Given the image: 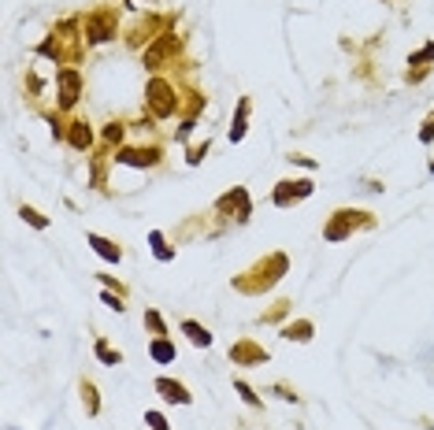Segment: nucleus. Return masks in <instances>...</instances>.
Returning <instances> with one entry per match:
<instances>
[{"mask_svg":"<svg viewBox=\"0 0 434 430\" xmlns=\"http://www.w3.org/2000/svg\"><path fill=\"white\" fill-rule=\"evenodd\" d=\"M149 104H152L156 115H171V112H175V97H171V86L164 82V78H152V86H149Z\"/></svg>","mask_w":434,"mask_h":430,"instance_id":"f257e3e1","label":"nucleus"},{"mask_svg":"<svg viewBox=\"0 0 434 430\" xmlns=\"http://www.w3.org/2000/svg\"><path fill=\"white\" fill-rule=\"evenodd\" d=\"M78 86H82V78H78L74 67L60 71V108H71V104L78 100Z\"/></svg>","mask_w":434,"mask_h":430,"instance_id":"f03ea898","label":"nucleus"},{"mask_svg":"<svg viewBox=\"0 0 434 430\" xmlns=\"http://www.w3.org/2000/svg\"><path fill=\"white\" fill-rule=\"evenodd\" d=\"M312 193V182L308 178H301V182H279V193H275V204H289L294 197H308Z\"/></svg>","mask_w":434,"mask_h":430,"instance_id":"7ed1b4c3","label":"nucleus"},{"mask_svg":"<svg viewBox=\"0 0 434 430\" xmlns=\"http://www.w3.org/2000/svg\"><path fill=\"white\" fill-rule=\"evenodd\" d=\"M115 160L130 163V167H152L156 160H160V152H156V149H126V152L115 156Z\"/></svg>","mask_w":434,"mask_h":430,"instance_id":"20e7f679","label":"nucleus"},{"mask_svg":"<svg viewBox=\"0 0 434 430\" xmlns=\"http://www.w3.org/2000/svg\"><path fill=\"white\" fill-rule=\"evenodd\" d=\"M156 389H160V397L164 401H171V405H190V394H186V386H182V382H171V379H160V382H156Z\"/></svg>","mask_w":434,"mask_h":430,"instance_id":"39448f33","label":"nucleus"},{"mask_svg":"<svg viewBox=\"0 0 434 430\" xmlns=\"http://www.w3.org/2000/svg\"><path fill=\"white\" fill-rule=\"evenodd\" d=\"M230 360L234 363H264L268 353H264V349H256V345H249V342H242V345L230 349Z\"/></svg>","mask_w":434,"mask_h":430,"instance_id":"423d86ee","label":"nucleus"},{"mask_svg":"<svg viewBox=\"0 0 434 430\" xmlns=\"http://www.w3.org/2000/svg\"><path fill=\"white\" fill-rule=\"evenodd\" d=\"M219 212H238V219H245V215H249V197H245V189L227 193V197L219 201Z\"/></svg>","mask_w":434,"mask_h":430,"instance_id":"0eeeda50","label":"nucleus"},{"mask_svg":"<svg viewBox=\"0 0 434 430\" xmlns=\"http://www.w3.org/2000/svg\"><path fill=\"white\" fill-rule=\"evenodd\" d=\"M115 34V22L108 19V15H93V19H89V41H108V37Z\"/></svg>","mask_w":434,"mask_h":430,"instance_id":"6e6552de","label":"nucleus"},{"mask_svg":"<svg viewBox=\"0 0 434 430\" xmlns=\"http://www.w3.org/2000/svg\"><path fill=\"white\" fill-rule=\"evenodd\" d=\"M353 215H357V212H338V219L327 227V241H341V238H346V234L353 230Z\"/></svg>","mask_w":434,"mask_h":430,"instance_id":"1a4fd4ad","label":"nucleus"},{"mask_svg":"<svg viewBox=\"0 0 434 430\" xmlns=\"http://www.w3.org/2000/svg\"><path fill=\"white\" fill-rule=\"evenodd\" d=\"M89 245H93V253H100L104 260H112V264H119V260H123L119 245H112L108 238H100V234H89Z\"/></svg>","mask_w":434,"mask_h":430,"instance_id":"9d476101","label":"nucleus"},{"mask_svg":"<svg viewBox=\"0 0 434 430\" xmlns=\"http://www.w3.org/2000/svg\"><path fill=\"white\" fill-rule=\"evenodd\" d=\"M171 48H175V37H160V45H156V48H149V52H145V67H156V63H160L164 56H167V52Z\"/></svg>","mask_w":434,"mask_h":430,"instance_id":"9b49d317","label":"nucleus"},{"mask_svg":"<svg viewBox=\"0 0 434 430\" xmlns=\"http://www.w3.org/2000/svg\"><path fill=\"white\" fill-rule=\"evenodd\" d=\"M182 330L190 334V342H193V345H201V349L212 345V334H208L204 327H197V323H182Z\"/></svg>","mask_w":434,"mask_h":430,"instance_id":"f8f14e48","label":"nucleus"},{"mask_svg":"<svg viewBox=\"0 0 434 430\" xmlns=\"http://www.w3.org/2000/svg\"><path fill=\"white\" fill-rule=\"evenodd\" d=\"M89 141H93L89 126H86V123H71V145H74V149H89Z\"/></svg>","mask_w":434,"mask_h":430,"instance_id":"ddd939ff","label":"nucleus"},{"mask_svg":"<svg viewBox=\"0 0 434 430\" xmlns=\"http://www.w3.org/2000/svg\"><path fill=\"white\" fill-rule=\"evenodd\" d=\"M282 337H289V342H308V337H312V323H289V327L282 330Z\"/></svg>","mask_w":434,"mask_h":430,"instance_id":"4468645a","label":"nucleus"},{"mask_svg":"<svg viewBox=\"0 0 434 430\" xmlns=\"http://www.w3.org/2000/svg\"><path fill=\"white\" fill-rule=\"evenodd\" d=\"M149 353H152V360H160V363H171V360H175V345H167L164 337H156Z\"/></svg>","mask_w":434,"mask_h":430,"instance_id":"2eb2a0df","label":"nucleus"},{"mask_svg":"<svg viewBox=\"0 0 434 430\" xmlns=\"http://www.w3.org/2000/svg\"><path fill=\"white\" fill-rule=\"evenodd\" d=\"M245 115H249V100L238 104V119H234V126H230V141H242L245 137Z\"/></svg>","mask_w":434,"mask_h":430,"instance_id":"dca6fc26","label":"nucleus"},{"mask_svg":"<svg viewBox=\"0 0 434 430\" xmlns=\"http://www.w3.org/2000/svg\"><path fill=\"white\" fill-rule=\"evenodd\" d=\"M19 215H22L30 227H37V230H45V227H48V219H45L41 212H34V208H26V204H22V212H19Z\"/></svg>","mask_w":434,"mask_h":430,"instance_id":"f3484780","label":"nucleus"},{"mask_svg":"<svg viewBox=\"0 0 434 430\" xmlns=\"http://www.w3.org/2000/svg\"><path fill=\"white\" fill-rule=\"evenodd\" d=\"M82 401H86V408H89V415H97V389L93 386H89V382H82Z\"/></svg>","mask_w":434,"mask_h":430,"instance_id":"a211bd4d","label":"nucleus"},{"mask_svg":"<svg viewBox=\"0 0 434 430\" xmlns=\"http://www.w3.org/2000/svg\"><path fill=\"white\" fill-rule=\"evenodd\" d=\"M97 356H100L104 363H112V368H115V363H119V360H123L119 353H112V349H108V342H97Z\"/></svg>","mask_w":434,"mask_h":430,"instance_id":"6ab92c4d","label":"nucleus"},{"mask_svg":"<svg viewBox=\"0 0 434 430\" xmlns=\"http://www.w3.org/2000/svg\"><path fill=\"white\" fill-rule=\"evenodd\" d=\"M152 249H156V256H160V260H171V249H167V245H164V234H152Z\"/></svg>","mask_w":434,"mask_h":430,"instance_id":"aec40b11","label":"nucleus"},{"mask_svg":"<svg viewBox=\"0 0 434 430\" xmlns=\"http://www.w3.org/2000/svg\"><path fill=\"white\" fill-rule=\"evenodd\" d=\"M419 141H423V145H430V141H434V112L427 115V123H423V130H419Z\"/></svg>","mask_w":434,"mask_h":430,"instance_id":"412c9836","label":"nucleus"},{"mask_svg":"<svg viewBox=\"0 0 434 430\" xmlns=\"http://www.w3.org/2000/svg\"><path fill=\"white\" fill-rule=\"evenodd\" d=\"M145 423H149L152 430H167V419H164L160 412H149V415H145Z\"/></svg>","mask_w":434,"mask_h":430,"instance_id":"4be33fe9","label":"nucleus"},{"mask_svg":"<svg viewBox=\"0 0 434 430\" xmlns=\"http://www.w3.org/2000/svg\"><path fill=\"white\" fill-rule=\"evenodd\" d=\"M430 60H434V45H427L423 52H416V56H412L409 63H412V67H416V63H430Z\"/></svg>","mask_w":434,"mask_h":430,"instance_id":"5701e85b","label":"nucleus"},{"mask_svg":"<svg viewBox=\"0 0 434 430\" xmlns=\"http://www.w3.org/2000/svg\"><path fill=\"white\" fill-rule=\"evenodd\" d=\"M145 323H149V327H152L156 334H164V319L156 316V311H145Z\"/></svg>","mask_w":434,"mask_h":430,"instance_id":"b1692460","label":"nucleus"},{"mask_svg":"<svg viewBox=\"0 0 434 430\" xmlns=\"http://www.w3.org/2000/svg\"><path fill=\"white\" fill-rule=\"evenodd\" d=\"M238 394H242V397L249 401V405H260V397H256V394H253V389H249L245 382H238Z\"/></svg>","mask_w":434,"mask_h":430,"instance_id":"393cba45","label":"nucleus"},{"mask_svg":"<svg viewBox=\"0 0 434 430\" xmlns=\"http://www.w3.org/2000/svg\"><path fill=\"white\" fill-rule=\"evenodd\" d=\"M104 137H108V141H119V137H123V126H119V123H112L108 130H104Z\"/></svg>","mask_w":434,"mask_h":430,"instance_id":"a878e982","label":"nucleus"},{"mask_svg":"<svg viewBox=\"0 0 434 430\" xmlns=\"http://www.w3.org/2000/svg\"><path fill=\"white\" fill-rule=\"evenodd\" d=\"M430 171H434V163H430Z\"/></svg>","mask_w":434,"mask_h":430,"instance_id":"bb28decb","label":"nucleus"}]
</instances>
